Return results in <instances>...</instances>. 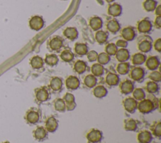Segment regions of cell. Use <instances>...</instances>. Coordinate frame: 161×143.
<instances>
[{
  "instance_id": "1",
  "label": "cell",
  "mask_w": 161,
  "mask_h": 143,
  "mask_svg": "<svg viewBox=\"0 0 161 143\" xmlns=\"http://www.w3.org/2000/svg\"><path fill=\"white\" fill-rule=\"evenodd\" d=\"M139 111L143 114H148L152 112L155 109V105L153 101L150 99H143L138 105Z\"/></svg>"
},
{
  "instance_id": "2",
  "label": "cell",
  "mask_w": 161,
  "mask_h": 143,
  "mask_svg": "<svg viewBox=\"0 0 161 143\" xmlns=\"http://www.w3.org/2000/svg\"><path fill=\"white\" fill-rule=\"evenodd\" d=\"M89 143H97L102 139V133L100 130L92 129L86 135Z\"/></svg>"
},
{
  "instance_id": "3",
  "label": "cell",
  "mask_w": 161,
  "mask_h": 143,
  "mask_svg": "<svg viewBox=\"0 0 161 143\" xmlns=\"http://www.w3.org/2000/svg\"><path fill=\"white\" fill-rule=\"evenodd\" d=\"M29 25L31 29L35 31H38L43 27L44 21L40 16H34L30 19L29 21Z\"/></svg>"
},
{
  "instance_id": "4",
  "label": "cell",
  "mask_w": 161,
  "mask_h": 143,
  "mask_svg": "<svg viewBox=\"0 0 161 143\" xmlns=\"http://www.w3.org/2000/svg\"><path fill=\"white\" fill-rule=\"evenodd\" d=\"M123 103L125 109L130 113H133L136 110L137 107L136 100L131 97H128L125 98L123 100Z\"/></svg>"
},
{
  "instance_id": "5",
  "label": "cell",
  "mask_w": 161,
  "mask_h": 143,
  "mask_svg": "<svg viewBox=\"0 0 161 143\" xmlns=\"http://www.w3.org/2000/svg\"><path fill=\"white\" fill-rule=\"evenodd\" d=\"M152 27V25L150 21L147 19H143L138 23L137 29L141 33H147L150 31Z\"/></svg>"
},
{
  "instance_id": "6",
  "label": "cell",
  "mask_w": 161,
  "mask_h": 143,
  "mask_svg": "<svg viewBox=\"0 0 161 143\" xmlns=\"http://www.w3.org/2000/svg\"><path fill=\"white\" fill-rule=\"evenodd\" d=\"M65 104V108L67 110H72L75 109L76 103L75 102L74 96L70 93H67L63 98Z\"/></svg>"
},
{
  "instance_id": "7",
  "label": "cell",
  "mask_w": 161,
  "mask_h": 143,
  "mask_svg": "<svg viewBox=\"0 0 161 143\" xmlns=\"http://www.w3.org/2000/svg\"><path fill=\"white\" fill-rule=\"evenodd\" d=\"M152 139V134L148 130H143L138 134L137 140L139 143H150Z\"/></svg>"
},
{
  "instance_id": "8",
  "label": "cell",
  "mask_w": 161,
  "mask_h": 143,
  "mask_svg": "<svg viewBox=\"0 0 161 143\" xmlns=\"http://www.w3.org/2000/svg\"><path fill=\"white\" fill-rule=\"evenodd\" d=\"M133 84L131 81L129 80H126L122 82L119 85L120 91L122 93L128 94L133 92Z\"/></svg>"
},
{
  "instance_id": "9",
  "label": "cell",
  "mask_w": 161,
  "mask_h": 143,
  "mask_svg": "<svg viewBox=\"0 0 161 143\" xmlns=\"http://www.w3.org/2000/svg\"><path fill=\"white\" fill-rule=\"evenodd\" d=\"M65 85L68 89L75 90L80 85V82L79 79L75 76H69L65 81Z\"/></svg>"
},
{
  "instance_id": "10",
  "label": "cell",
  "mask_w": 161,
  "mask_h": 143,
  "mask_svg": "<svg viewBox=\"0 0 161 143\" xmlns=\"http://www.w3.org/2000/svg\"><path fill=\"white\" fill-rule=\"evenodd\" d=\"M144 75V70L142 68L140 67H135L131 70L130 72V77L135 81H139L142 80L143 78Z\"/></svg>"
},
{
  "instance_id": "11",
  "label": "cell",
  "mask_w": 161,
  "mask_h": 143,
  "mask_svg": "<svg viewBox=\"0 0 161 143\" xmlns=\"http://www.w3.org/2000/svg\"><path fill=\"white\" fill-rule=\"evenodd\" d=\"M121 36L125 41H131L135 37V30L131 27H126L122 29Z\"/></svg>"
},
{
  "instance_id": "12",
  "label": "cell",
  "mask_w": 161,
  "mask_h": 143,
  "mask_svg": "<svg viewBox=\"0 0 161 143\" xmlns=\"http://www.w3.org/2000/svg\"><path fill=\"white\" fill-rule=\"evenodd\" d=\"M121 11L122 8L121 5L117 3H114L113 4L109 5L108 8V13L113 17L119 16L121 13Z\"/></svg>"
},
{
  "instance_id": "13",
  "label": "cell",
  "mask_w": 161,
  "mask_h": 143,
  "mask_svg": "<svg viewBox=\"0 0 161 143\" xmlns=\"http://www.w3.org/2000/svg\"><path fill=\"white\" fill-rule=\"evenodd\" d=\"M46 130L49 132H55L58 127V122L53 117L48 118L45 123Z\"/></svg>"
},
{
  "instance_id": "14",
  "label": "cell",
  "mask_w": 161,
  "mask_h": 143,
  "mask_svg": "<svg viewBox=\"0 0 161 143\" xmlns=\"http://www.w3.org/2000/svg\"><path fill=\"white\" fill-rule=\"evenodd\" d=\"M116 58L119 62H125L130 58V53L128 50L121 48L118 50L116 53Z\"/></svg>"
},
{
  "instance_id": "15",
  "label": "cell",
  "mask_w": 161,
  "mask_h": 143,
  "mask_svg": "<svg viewBox=\"0 0 161 143\" xmlns=\"http://www.w3.org/2000/svg\"><path fill=\"white\" fill-rule=\"evenodd\" d=\"M64 35L70 40H74L78 36V32L75 28L68 27L63 32Z\"/></svg>"
},
{
  "instance_id": "16",
  "label": "cell",
  "mask_w": 161,
  "mask_h": 143,
  "mask_svg": "<svg viewBox=\"0 0 161 143\" xmlns=\"http://www.w3.org/2000/svg\"><path fill=\"white\" fill-rule=\"evenodd\" d=\"M33 136L39 141L43 140L47 136V130L43 127H38L33 132Z\"/></svg>"
},
{
  "instance_id": "17",
  "label": "cell",
  "mask_w": 161,
  "mask_h": 143,
  "mask_svg": "<svg viewBox=\"0 0 161 143\" xmlns=\"http://www.w3.org/2000/svg\"><path fill=\"white\" fill-rule=\"evenodd\" d=\"M49 93L45 88H41L36 91V98L39 102H45L48 100Z\"/></svg>"
},
{
  "instance_id": "18",
  "label": "cell",
  "mask_w": 161,
  "mask_h": 143,
  "mask_svg": "<svg viewBox=\"0 0 161 143\" xmlns=\"http://www.w3.org/2000/svg\"><path fill=\"white\" fill-rule=\"evenodd\" d=\"M159 64V60L156 56H150L146 61V66L150 70H155L158 66Z\"/></svg>"
},
{
  "instance_id": "19",
  "label": "cell",
  "mask_w": 161,
  "mask_h": 143,
  "mask_svg": "<svg viewBox=\"0 0 161 143\" xmlns=\"http://www.w3.org/2000/svg\"><path fill=\"white\" fill-rule=\"evenodd\" d=\"M107 29L112 33H116L120 29V25L116 19H111L106 24Z\"/></svg>"
},
{
  "instance_id": "20",
  "label": "cell",
  "mask_w": 161,
  "mask_h": 143,
  "mask_svg": "<svg viewBox=\"0 0 161 143\" xmlns=\"http://www.w3.org/2000/svg\"><path fill=\"white\" fill-rule=\"evenodd\" d=\"M63 45V41L60 38L56 36L53 38L49 42V46L52 50H59Z\"/></svg>"
},
{
  "instance_id": "21",
  "label": "cell",
  "mask_w": 161,
  "mask_h": 143,
  "mask_svg": "<svg viewBox=\"0 0 161 143\" xmlns=\"http://www.w3.org/2000/svg\"><path fill=\"white\" fill-rule=\"evenodd\" d=\"M89 25L93 30L97 31L102 27V25H103L102 19L97 16L92 17L89 21Z\"/></svg>"
},
{
  "instance_id": "22",
  "label": "cell",
  "mask_w": 161,
  "mask_h": 143,
  "mask_svg": "<svg viewBox=\"0 0 161 143\" xmlns=\"http://www.w3.org/2000/svg\"><path fill=\"white\" fill-rule=\"evenodd\" d=\"M119 81V77L114 73H109L106 77V82L108 85L110 86L116 85Z\"/></svg>"
},
{
  "instance_id": "23",
  "label": "cell",
  "mask_w": 161,
  "mask_h": 143,
  "mask_svg": "<svg viewBox=\"0 0 161 143\" xmlns=\"http://www.w3.org/2000/svg\"><path fill=\"white\" fill-rule=\"evenodd\" d=\"M26 119L30 124H35L39 120V114L37 112L31 110L27 112Z\"/></svg>"
},
{
  "instance_id": "24",
  "label": "cell",
  "mask_w": 161,
  "mask_h": 143,
  "mask_svg": "<svg viewBox=\"0 0 161 143\" xmlns=\"http://www.w3.org/2000/svg\"><path fill=\"white\" fill-rule=\"evenodd\" d=\"M138 48L140 51L143 53H147L150 51L152 48V43L148 40H143L141 41L138 45Z\"/></svg>"
},
{
  "instance_id": "25",
  "label": "cell",
  "mask_w": 161,
  "mask_h": 143,
  "mask_svg": "<svg viewBox=\"0 0 161 143\" xmlns=\"http://www.w3.org/2000/svg\"><path fill=\"white\" fill-rule=\"evenodd\" d=\"M108 91L103 85L96 87L93 90V94L97 98H103L106 95Z\"/></svg>"
},
{
  "instance_id": "26",
  "label": "cell",
  "mask_w": 161,
  "mask_h": 143,
  "mask_svg": "<svg viewBox=\"0 0 161 143\" xmlns=\"http://www.w3.org/2000/svg\"><path fill=\"white\" fill-rule=\"evenodd\" d=\"M62 86V81L58 77L53 78L50 82V87L54 91L59 90Z\"/></svg>"
},
{
  "instance_id": "27",
  "label": "cell",
  "mask_w": 161,
  "mask_h": 143,
  "mask_svg": "<svg viewBox=\"0 0 161 143\" xmlns=\"http://www.w3.org/2000/svg\"><path fill=\"white\" fill-rule=\"evenodd\" d=\"M131 61L134 65H141L146 61V56L140 53H135L132 56Z\"/></svg>"
},
{
  "instance_id": "28",
  "label": "cell",
  "mask_w": 161,
  "mask_h": 143,
  "mask_svg": "<svg viewBox=\"0 0 161 143\" xmlns=\"http://www.w3.org/2000/svg\"><path fill=\"white\" fill-rule=\"evenodd\" d=\"M30 65L33 68L39 69L43 66V60L41 57L38 56H35L31 58L30 61Z\"/></svg>"
},
{
  "instance_id": "29",
  "label": "cell",
  "mask_w": 161,
  "mask_h": 143,
  "mask_svg": "<svg viewBox=\"0 0 161 143\" xmlns=\"http://www.w3.org/2000/svg\"><path fill=\"white\" fill-rule=\"evenodd\" d=\"M108 37V33L104 31H102V30L97 31L96 33V35H95L96 40L97 41V42L99 44L104 43L107 40Z\"/></svg>"
},
{
  "instance_id": "30",
  "label": "cell",
  "mask_w": 161,
  "mask_h": 143,
  "mask_svg": "<svg viewBox=\"0 0 161 143\" xmlns=\"http://www.w3.org/2000/svg\"><path fill=\"white\" fill-rule=\"evenodd\" d=\"M87 68V65L86 62L82 60H77L74 64V70L79 74L83 73Z\"/></svg>"
},
{
  "instance_id": "31",
  "label": "cell",
  "mask_w": 161,
  "mask_h": 143,
  "mask_svg": "<svg viewBox=\"0 0 161 143\" xmlns=\"http://www.w3.org/2000/svg\"><path fill=\"white\" fill-rule=\"evenodd\" d=\"M157 4V2L155 0H145L143 3V6L145 11L150 12L155 10Z\"/></svg>"
},
{
  "instance_id": "32",
  "label": "cell",
  "mask_w": 161,
  "mask_h": 143,
  "mask_svg": "<svg viewBox=\"0 0 161 143\" xmlns=\"http://www.w3.org/2000/svg\"><path fill=\"white\" fill-rule=\"evenodd\" d=\"M91 72L94 76H100L104 72V68L102 65L99 63H94L91 66Z\"/></svg>"
},
{
  "instance_id": "33",
  "label": "cell",
  "mask_w": 161,
  "mask_h": 143,
  "mask_svg": "<svg viewBox=\"0 0 161 143\" xmlns=\"http://www.w3.org/2000/svg\"><path fill=\"white\" fill-rule=\"evenodd\" d=\"M84 84L89 88L94 87L97 82V79L93 75H87L84 78Z\"/></svg>"
},
{
  "instance_id": "34",
  "label": "cell",
  "mask_w": 161,
  "mask_h": 143,
  "mask_svg": "<svg viewBox=\"0 0 161 143\" xmlns=\"http://www.w3.org/2000/svg\"><path fill=\"white\" fill-rule=\"evenodd\" d=\"M130 68V64L126 62H121L116 67L117 72L121 75H125L128 73Z\"/></svg>"
},
{
  "instance_id": "35",
  "label": "cell",
  "mask_w": 161,
  "mask_h": 143,
  "mask_svg": "<svg viewBox=\"0 0 161 143\" xmlns=\"http://www.w3.org/2000/svg\"><path fill=\"white\" fill-rule=\"evenodd\" d=\"M75 51L79 55H86L87 53V46L84 43H76L75 45Z\"/></svg>"
},
{
  "instance_id": "36",
  "label": "cell",
  "mask_w": 161,
  "mask_h": 143,
  "mask_svg": "<svg viewBox=\"0 0 161 143\" xmlns=\"http://www.w3.org/2000/svg\"><path fill=\"white\" fill-rule=\"evenodd\" d=\"M60 56L61 59L65 62L71 61L74 57L73 53L69 50H65L63 51H62Z\"/></svg>"
},
{
  "instance_id": "37",
  "label": "cell",
  "mask_w": 161,
  "mask_h": 143,
  "mask_svg": "<svg viewBox=\"0 0 161 143\" xmlns=\"http://www.w3.org/2000/svg\"><path fill=\"white\" fill-rule=\"evenodd\" d=\"M45 61L47 65L50 66H54L57 65V63H58V58L57 56L55 54L47 55L45 59Z\"/></svg>"
},
{
  "instance_id": "38",
  "label": "cell",
  "mask_w": 161,
  "mask_h": 143,
  "mask_svg": "<svg viewBox=\"0 0 161 143\" xmlns=\"http://www.w3.org/2000/svg\"><path fill=\"white\" fill-rule=\"evenodd\" d=\"M136 129V122L132 119H126L125 121V129L126 130L133 131Z\"/></svg>"
},
{
  "instance_id": "39",
  "label": "cell",
  "mask_w": 161,
  "mask_h": 143,
  "mask_svg": "<svg viewBox=\"0 0 161 143\" xmlns=\"http://www.w3.org/2000/svg\"><path fill=\"white\" fill-rule=\"evenodd\" d=\"M147 91L150 93H153L158 91V86L157 83L153 81L148 82L146 85Z\"/></svg>"
},
{
  "instance_id": "40",
  "label": "cell",
  "mask_w": 161,
  "mask_h": 143,
  "mask_svg": "<svg viewBox=\"0 0 161 143\" xmlns=\"http://www.w3.org/2000/svg\"><path fill=\"white\" fill-rule=\"evenodd\" d=\"M54 107L56 110L62 112L65 110V104L63 99L57 98L54 103Z\"/></svg>"
},
{
  "instance_id": "41",
  "label": "cell",
  "mask_w": 161,
  "mask_h": 143,
  "mask_svg": "<svg viewBox=\"0 0 161 143\" xmlns=\"http://www.w3.org/2000/svg\"><path fill=\"white\" fill-rule=\"evenodd\" d=\"M97 60L98 61V63L101 65H106L107 64L109 60L110 57L106 53H101L99 55H97Z\"/></svg>"
},
{
  "instance_id": "42",
  "label": "cell",
  "mask_w": 161,
  "mask_h": 143,
  "mask_svg": "<svg viewBox=\"0 0 161 143\" xmlns=\"http://www.w3.org/2000/svg\"><path fill=\"white\" fill-rule=\"evenodd\" d=\"M152 134L156 137H160L161 136V124L160 122H155L153 124L150 128Z\"/></svg>"
},
{
  "instance_id": "43",
  "label": "cell",
  "mask_w": 161,
  "mask_h": 143,
  "mask_svg": "<svg viewBox=\"0 0 161 143\" xmlns=\"http://www.w3.org/2000/svg\"><path fill=\"white\" fill-rule=\"evenodd\" d=\"M105 51L106 53L109 55V56H112L116 55L118 49L117 46L114 43H109L106 45L105 48Z\"/></svg>"
},
{
  "instance_id": "44",
  "label": "cell",
  "mask_w": 161,
  "mask_h": 143,
  "mask_svg": "<svg viewBox=\"0 0 161 143\" xmlns=\"http://www.w3.org/2000/svg\"><path fill=\"white\" fill-rule=\"evenodd\" d=\"M133 96L135 98V100H142L145 98V93L143 89L138 88H136L133 92Z\"/></svg>"
},
{
  "instance_id": "45",
  "label": "cell",
  "mask_w": 161,
  "mask_h": 143,
  "mask_svg": "<svg viewBox=\"0 0 161 143\" xmlns=\"http://www.w3.org/2000/svg\"><path fill=\"white\" fill-rule=\"evenodd\" d=\"M149 78H150L152 80H153L155 82H158L160 81L161 79V75L160 73L159 72L157 71H154L153 72H152L149 76H148Z\"/></svg>"
},
{
  "instance_id": "46",
  "label": "cell",
  "mask_w": 161,
  "mask_h": 143,
  "mask_svg": "<svg viewBox=\"0 0 161 143\" xmlns=\"http://www.w3.org/2000/svg\"><path fill=\"white\" fill-rule=\"evenodd\" d=\"M97 55L98 54L96 51L92 50L87 53V58L89 61H94L97 60Z\"/></svg>"
},
{
  "instance_id": "47",
  "label": "cell",
  "mask_w": 161,
  "mask_h": 143,
  "mask_svg": "<svg viewBox=\"0 0 161 143\" xmlns=\"http://www.w3.org/2000/svg\"><path fill=\"white\" fill-rule=\"evenodd\" d=\"M154 48L155 50H157L158 52L161 51V39L158 38L157 39L155 43H154Z\"/></svg>"
},
{
  "instance_id": "48",
  "label": "cell",
  "mask_w": 161,
  "mask_h": 143,
  "mask_svg": "<svg viewBox=\"0 0 161 143\" xmlns=\"http://www.w3.org/2000/svg\"><path fill=\"white\" fill-rule=\"evenodd\" d=\"M116 45V46H119V47H122V48H125L127 46V42L125 40H119L117 41L116 43L115 44Z\"/></svg>"
},
{
  "instance_id": "49",
  "label": "cell",
  "mask_w": 161,
  "mask_h": 143,
  "mask_svg": "<svg viewBox=\"0 0 161 143\" xmlns=\"http://www.w3.org/2000/svg\"><path fill=\"white\" fill-rule=\"evenodd\" d=\"M155 24L158 28H160L161 27V16L160 15L157 16L155 20Z\"/></svg>"
},
{
  "instance_id": "50",
  "label": "cell",
  "mask_w": 161,
  "mask_h": 143,
  "mask_svg": "<svg viewBox=\"0 0 161 143\" xmlns=\"http://www.w3.org/2000/svg\"><path fill=\"white\" fill-rule=\"evenodd\" d=\"M155 9V14L157 16H159V15L161 14V6H160V5H158L157 7H156V8Z\"/></svg>"
},
{
  "instance_id": "51",
  "label": "cell",
  "mask_w": 161,
  "mask_h": 143,
  "mask_svg": "<svg viewBox=\"0 0 161 143\" xmlns=\"http://www.w3.org/2000/svg\"><path fill=\"white\" fill-rule=\"evenodd\" d=\"M107 3H111V2H113V1H114V0H105Z\"/></svg>"
},
{
  "instance_id": "52",
  "label": "cell",
  "mask_w": 161,
  "mask_h": 143,
  "mask_svg": "<svg viewBox=\"0 0 161 143\" xmlns=\"http://www.w3.org/2000/svg\"><path fill=\"white\" fill-rule=\"evenodd\" d=\"M3 143H9V142H8V141H6V142H3Z\"/></svg>"
}]
</instances>
